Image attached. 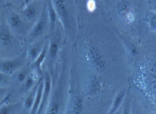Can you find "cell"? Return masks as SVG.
I'll return each instance as SVG.
<instances>
[{"label":"cell","mask_w":156,"mask_h":114,"mask_svg":"<svg viewBox=\"0 0 156 114\" xmlns=\"http://www.w3.org/2000/svg\"><path fill=\"white\" fill-rule=\"evenodd\" d=\"M4 13L2 14V18L5 21L9 28L15 37H24L27 35L29 29L28 24L24 19L20 12L14 10L11 7H5Z\"/></svg>","instance_id":"6da1fadb"},{"label":"cell","mask_w":156,"mask_h":114,"mask_svg":"<svg viewBox=\"0 0 156 114\" xmlns=\"http://www.w3.org/2000/svg\"><path fill=\"white\" fill-rule=\"evenodd\" d=\"M83 51L85 61L93 70L98 73H102L106 70V60L97 46L88 43L85 45Z\"/></svg>","instance_id":"7a4b0ae2"},{"label":"cell","mask_w":156,"mask_h":114,"mask_svg":"<svg viewBox=\"0 0 156 114\" xmlns=\"http://www.w3.org/2000/svg\"><path fill=\"white\" fill-rule=\"evenodd\" d=\"M49 30V20L47 16V8H46V2L44 4V9L39 18H37L34 24L27 34V40L28 43L34 42L37 40L41 39V37Z\"/></svg>","instance_id":"3957f363"},{"label":"cell","mask_w":156,"mask_h":114,"mask_svg":"<svg viewBox=\"0 0 156 114\" xmlns=\"http://www.w3.org/2000/svg\"><path fill=\"white\" fill-rule=\"evenodd\" d=\"M27 61L26 53H21L11 58H0V71L12 76L17 70L25 66Z\"/></svg>","instance_id":"277c9868"},{"label":"cell","mask_w":156,"mask_h":114,"mask_svg":"<svg viewBox=\"0 0 156 114\" xmlns=\"http://www.w3.org/2000/svg\"><path fill=\"white\" fill-rule=\"evenodd\" d=\"M44 0H34L27 3L20 11V14L28 25H34L37 20L44 9Z\"/></svg>","instance_id":"5b68a950"},{"label":"cell","mask_w":156,"mask_h":114,"mask_svg":"<svg viewBox=\"0 0 156 114\" xmlns=\"http://www.w3.org/2000/svg\"><path fill=\"white\" fill-rule=\"evenodd\" d=\"M15 36L2 18L0 23V54L9 55L15 48Z\"/></svg>","instance_id":"8992f818"},{"label":"cell","mask_w":156,"mask_h":114,"mask_svg":"<svg viewBox=\"0 0 156 114\" xmlns=\"http://www.w3.org/2000/svg\"><path fill=\"white\" fill-rule=\"evenodd\" d=\"M55 8L58 19L63 27L64 31H69L70 27V14L66 0H51Z\"/></svg>","instance_id":"52a82bcc"},{"label":"cell","mask_w":156,"mask_h":114,"mask_svg":"<svg viewBox=\"0 0 156 114\" xmlns=\"http://www.w3.org/2000/svg\"><path fill=\"white\" fill-rule=\"evenodd\" d=\"M116 11L118 16L123 22L126 24H132L136 21V15L135 10L127 2H119L116 6Z\"/></svg>","instance_id":"ba28073f"},{"label":"cell","mask_w":156,"mask_h":114,"mask_svg":"<svg viewBox=\"0 0 156 114\" xmlns=\"http://www.w3.org/2000/svg\"><path fill=\"white\" fill-rule=\"evenodd\" d=\"M43 79H44V89H43L42 101L37 111L38 114L46 112V110L50 104V97L52 90V79L49 73H46L44 77H43Z\"/></svg>","instance_id":"9c48e42d"},{"label":"cell","mask_w":156,"mask_h":114,"mask_svg":"<svg viewBox=\"0 0 156 114\" xmlns=\"http://www.w3.org/2000/svg\"><path fill=\"white\" fill-rule=\"evenodd\" d=\"M44 43H45V41L42 39L30 43V45L28 46L27 51H26V56H27V59L29 62L32 63L39 56L43 50Z\"/></svg>","instance_id":"30bf717a"},{"label":"cell","mask_w":156,"mask_h":114,"mask_svg":"<svg viewBox=\"0 0 156 114\" xmlns=\"http://www.w3.org/2000/svg\"><path fill=\"white\" fill-rule=\"evenodd\" d=\"M46 8H47V16H48L49 20V31L50 32V34H53L56 30V23L58 20L57 14L51 0L46 1Z\"/></svg>","instance_id":"8fae6325"},{"label":"cell","mask_w":156,"mask_h":114,"mask_svg":"<svg viewBox=\"0 0 156 114\" xmlns=\"http://www.w3.org/2000/svg\"><path fill=\"white\" fill-rule=\"evenodd\" d=\"M59 48H60V40L58 36L54 35L51 40L49 41L48 52H47V57L50 60V64H53L56 61V57L59 53Z\"/></svg>","instance_id":"7c38bea8"},{"label":"cell","mask_w":156,"mask_h":114,"mask_svg":"<svg viewBox=\"0 0 156 114\" xmlns=\"http://www.w3.org/2000/svg\"><path fill=\"white\" fill-rule=\"evenodd\" d=\"M48 46H49V40L45 41L44 43V48H43L42 51L41 52V54L39 55V56L36 58L34 61H33L32 63H30V67L31 68H35L37 69V70H42V65L44 63V61H46L47 57V52H48Z\"/></svg>","instance_id":"4fadbf2b"},{"label":"cell","mask_w":156,"mask_h":114,"mask_svg":"<svg viewBox=\"0 0 156 114\" xmlns=\"http://www.w3.org/2000/svg\"><path fill=\"white\" fill-rule=\"evenodd\" d=\"M126 89L120 90V91L117 93V94L116 95L114 101H113L112 105H111V108H110V110H109V113L114 114V113H116L117 111H118V110L120 108L122 104H123V101H124L125 97H126Z\"/></svg>","instance_id":"5bb4252c"},{"label":"cell","mask_w":156,"mask_h":114,"mask_svg":"<svg viewBox=\"0 0 156 114\" xmlns=\"http://www.w3.org/2000/svg\"><path fill=\"white\" fill-rule=\"evenodd\" d=\"M43 89H44V79L41 78V80L38 82L36 96H35L34 102V105L32 107L31 110H30V113L35 114L37 113L38 109H39L40 105H41V101H42V95H43Z\"/></svg>","instance_id":"9a60e30c"},{"label":"cell","mask_w":156,"mask_h":114,"mask_svg":"<svg viewBox=\"0 0 156 114\" xmlns=\"http://www.w3.org/2000/svg\"><path fill=\"white\" fill-rule=\"evenodd\" d=\"M102 84L100 78L96 75H92L88 81V90L90 95H95L101 91Z\"/></svg>","instance_id":"2e32d148"},{"label":"cell","mask_w":156,"mask_h":114,"mask_svg":"<svg viewBox=\"0 0 156 114\" xmlns=\"http://www.w3.org/2000/svg\"><path fill=\"white\" fill-rule=\"evenodd\" d=\"M38 82H39V81H38ZM38 82L34 86L33 88H32L28 93H26L27 95H26L25 98H24V103H23V107H24V109L29 112L30 111V110H31L32 107H33L34 105V102L35 96H36V93H37V89Z\"/></svg>","instance_id":"e0dca14e"},{"label":"cell","mask_w":156,"mask_h":114,"mask_svg":"<svg viewBox=\"0 0 156 114\" xmlns=\"http://www.w3.org/2000/svg\"><path fill=\"white\" fill-rule=\"evenodd\" d=\"M9 94L0 104V114L15 113L18 110V104H11L9 101Z\"/></svg>","instance_id":"ac0fdd59"},{"label":"cell","mask_w":156,"mask_h":114,"mask_svg":"<svg viewBox=\"0 0 156 114\" xmlns=\"http://www.w3.org/2000/svg\"><path fill=\"white\" fill-rule=\"evenodd\" d=\"M29 73H30V70L27 67L24 66L19 70H17L15 74L12 75V78H14V81L17 83V84L21 85L28 77Z\"/></svg>","instance_id":"d6986e66"},{"label":"cell","mask_w":156,"mask_h":114,"mask_svg":"<svg viewBox=\"0 0 156 114\" xmlns=\"http://www.w3.org/2000/svg\"><path fill=\"white\" fill-rule=\"evenodd\" d=\"M38 81L34 79V78H32L30 74H29L28 77L27 78V79H26L25 81H24V82H23L22 84L20 85V88H19L20 92H21V93H28V92L30 91L32 88H33L35 84L38 82Z\"/></svg>","instance_id":"ffe728a7"},{"label":"cell","mask_w":156,"mask_h":114,"mask_svg":"<svg viewBox=\"0 0 156 114\" xmlns=\"http://www.w3.org/2000/svg\"><path fill=\"white\" fill-rule=\"evenodd\" d=\"M84 109V102L82 97H76L71 107V113L80 114Z\"/></svg>","instance_id":"44dd1931"},{"label":"cell","mask_w":156,"mask_h":114,"mask_svg":"<svg viewBox=\"0 0 156 114\" xmlns=\"http://www.w3.org/2000/svg\"><path fill=\"white\" fill-rule=\"evenodd\" d=\"M126 50L127 52V55H129V58H132L134 59L137 57L139 53L138 48L136 47L134 43L130 42V41H128L126 43Z\"/></svg>","instance_id":"7402d4cb"},{"label":"cell","mask_w":156,"mask_h":114,"mask_svg":"<svg viewBox=\"0 0 156 114\" xmlns=\"http://www.w3.org/2000/svg\"><path fill=\"white\" fill-rule=\"evenodd\" d=\"M146 22H147L149 29L152 31V32H155L156 15L154 11H151V12L148 13L147 16H146Z\"/></svg>","instance_id":"603a6c76"},{"label":"cell","mask_w":156,"mask_h":114,"mask_svg":"<svg viewBox=\"0 0 156 114\" xmlns=\"http://www.w3.org/2000/svg\"><path fill=\"white\" fill-rule=\"evenodd\" d=\"M12 83V76L0 71V88H8Z\"/></svg>","instance_id":"cb8c5ba5"},{"label":"cell","mask_w":156,"mask_h":114,"mask_svg":"<svg viewBox=\"0 0 156 114\" xmlns=\"http://www.w3.org/2000/svg\"><path fill=\"white\" fill-rule=\"evenodd\" d=\"M86 8L88 12H94L97 9V2L95 0H88L86 2Z\"/></svg>","instance_id":"d4e9b609"},{"label":"cell","mask_w":156,"mask_h":114,"mask_svg":"<svg viewBox=\"0 0 156 114\" xmlns=\"http://www.w3.org/2000/svg\"><path fill=\"white\" fill-rule=\"evenodd\" d=\"M9 2L7 0H0V8H5V6H8Z\"/></svg>","instance_id":"484cf974"},{"label":"cell","mask_w":156,"mask_h":114,"mask_svg":"<svg viewBox=\"0 0 156 114\" xmlns=\"http://www.w3.org/2000/svg\"><path fill=\"white\" fill-rule=\"evenodd\" d=\"M24 1H25V0H11L12 2H13L14 3H16V4H22V6H24Z\"/></svg>","instance_id":"4316f807"},{"label":"cell","mask_w":156,"mask_h":114,"mask_svg":"<svg viewBox=\"0 0 156 114\" xmlns=\"http://www.w3.org/2000/svg\"><path fill=\"white\" fill-rule=\"evenodd\" d=\"M2 10H1V8H0V23H1L2 20Z\"/></svg>","instance_id":"83f0119b"},{"label":"cell","mask_w":156,"mask_h":114,"mask_svg":"<svg viewBox=\"0 0 156 114\" xmlns=\"http://www.w3.org/2000/svg\"><path fill=\"white\" fill-rule=\"evenodd\" d=\"M32 1H34V0H25V1H24V6L25 4H27V3H28V2H32Z\"/></svg>","instance_id":"f1b7e54d"},{"label":"cell","mask_w":156,"mask_h":114,"mask_svg":"<svg viewBox=\"0 0 156 114\" xmlns=\"http://www.w3.org/2000/svg\"><path fill=\"white\" fill-rule=\"evenodd\" d=\"M7 1H8V2H10L11 0H7Z\"/></svg>","instance_id":"f546056e"}]
</instances>
